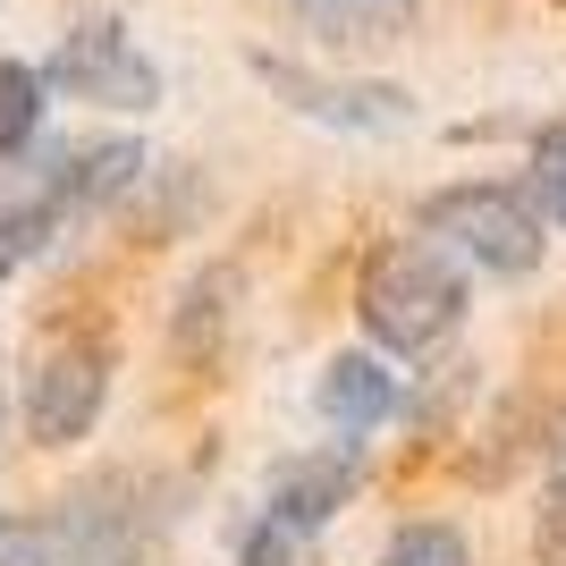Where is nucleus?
I'll return each instance as SVG.
<instances>
[{
    "instance_id": "obj_13",
    "label": "nucleus",
    "mask_w": 566,
    "mask_h": 566,
    "mask_svg": "<svg viewBox=\"0 0 566 566\" xmlns=\"http://www.w3.org/2000/svg\"><path fill=\"white\" fill-rule=\"evenodd\" d=\"M533 558H542V566H566V465L549 473V491H542V516H533Z\"/></svg>"
},
{
    "instance_id": "obj_15",
    "label": "nucleus",
    "mask_w": 566,
    "mask_h": 566,
    "mask_svg": "<svg viewBox=\"0 0 566 566\" xmlns=\"http://www.w3.org/2000/svg\"><path fill=\"white\" fill-rule=\"evenodd\" d=\"M0 423H9V398H0Z\"/></svg>"
},
{
    "instance_id": "obj_9",
    "label": "nucleus",
    "mask_w": 566,
    "mask_h": 566,
    "mask_svg": "<svg viewBox=\"0 0 566 566\" xmlns=\"http://www.w3.org/2000/svg\"><path fill=\"white\" fill-rule=\"evenodd\" d=\"M271 9L322 51H373V43H398L423 0H271Z\"/></svg>"
},
{
    "instance_id": "obj_7",
    "label": "nucleus",
    "mask_w": 566,
    "mask_h": 566,
    "mask_svg": "<svg viewBox=\"0 0 566 566\" xmlns=\"http://www.w3.org/2000/svg\"><path fill=\"white\" fill-rule=\"evenodd\" d=\"M254 76L287 102V111L322 118V127H347V136H389V127H406V118H415V102H406L398 85H347V76H313V69H296V60H271V51H254Z\"/></svg>"
},
{
    "instance_id": "obj_6",
    "label": "nucleus",
    "mask_w": 566,
    "mask_h": 566,
    "mask_svg": "<svg viewBox=\"0 0 566 566\" xmlns=\"http://www.w3.org/2000/svg\"><path fill=\"white\" fill-rule=\"evenodd\" d=\"M102 406H111V338L69 331L25 364V431H34V449H76L102 423Z\"/></svg>"
},
{
    "instance_id": "obj_5",
    "label": "nucleus",
    "mask_w": 566,
    "mask_h": 566,
    "mask_svg": "<svg viewBox=\"0 0 566 566\" xmlns=\"http://www.w3.org/2000/svg\"><path fill=\"white\" fill-rule=\"evenodd\" d=\"M34 566H144V507L127 473L76 482L43 524H34Z\"/></svg>"
},
{
    "instance_id": "obj_12",
    "label": "nucleus",
    "mask_w": 566,
    "mask_h": 566,
    "mask_svg": "<svg viewBox=\"0 0 566 566\" xmlns=\"http://www.w3.org/2000/svg\"><path fill=\"white\" fill-rule=\"evenodd\" d=\"M533 203H542V220L566 229V111L533 136Z\"/></svg>"
},
{
    "instance_id": "obj_4",
    "label": "nucleus",
    "mask_w": 566,
    "mask_h": 566,
    "mask_svg": "<svg viewBox=\"0 0 566 566\" xmlns=\"http://www.w3.org/2000/svg\"><path fill=\"white\" fill-rule=\"evenodd\" d=\"M43 76H51V94L94 102V111H153V102H161V69L144 60V43L111 9L76 18L69 34H60V51L43 60Z\"/></svg>"
},
{
    "instance_id": "obj_2",
    "label": "nucleus",
    "mask_w": 566,
    "mask_h": 566,
    "mask_svg": "<svg viewBox=\"0 0 566 566\" xmlns=\"http://www.w3.org/2000/svg\"><path fill=\"white\" fill-rule=\"evenodd\" d=\"M355 449H364V440H338V449H322V457H287V465L271 473V491H262L237 558L245 566H305L313 542L331 533V516L355 499V482H364V457Z\"/></svg>"
},
{
    "instance_id": "obj_8",
    "label": "nucleus",
    "mask_w": 566,
    "mask_h": 566,
    "mask_svg": "<svg viewBox=\"0 0 566 566\" xmlns=\"http://www.w3.org/2000/svg\"><path fill=\"white\" fill-rule=\"evenodd\" d=\"M313 406H322V423L338 431V440H373L389 415H398V373L380 364V355H331V373H322V389H313Z\"/></svg>"
},
{
    "instance_id": "obj_11",
    "label": "nucleus",
    "mask_w": 566,
    "mask_h": 566,
    "mask_svg": "<svg viewBox=\"0 0 566 566\" xmlns=\"http://www.w3.org/2000/svg\"><path fill=\"white\" fill-rule=\"evenodd\" d=\"M380 566H473V549L457 524H406L398 542L380 549Z\"/></svg>"
},
{
    "instance_id": "obj_1",
    "label": "nucleus",
    "mask_w": 566,
    "mask_h": 566,
    "mask_svg": "<svg viewBox=\"0 0 566 566\" xmlns=\"http://www.w3.org/2000/svg\"><path fill=\"white\" fill-rule=\"evenodd\" d=\"M465 271L440 237H398V245H380L364 262V331L380 338L389 355H431L449 347L457 322H465Z\"/></svg>"
},
{
    "instance_id": "obj_10",
    "label": "nucleus",
    "mask_w": 566,
    "mask_h": 566,
    "mask_svg": "<svg viewBox=\"0 0 566 566\" xmlns=\"http://www.w3.org/2000/svg\"><path fill=\"white\" fill-rule=\"evenodd\" d=\"M43 94H51L43 69L0 60V161H18L25 144H34V127H43Z\"/></svg>"
},
{
    "instance_id": "obj_3",
    "label": "nucleus",
    "mask_w": 566,
    "mask_h": 566,
    "mask_svg": "<svg viewBox=\"0 0 566 566\" xmlns=\"http://www.w3.org/2000/svg\"><path fill=\"white\" fill-rule=\"evenodd\" d=\"M415 229L440 237L449 254H465L491 280H524L542 262V203H524L516 187H482V178L473 187H440Z\"/></svg>"
},
{
    "instance_id": "obj_14",
    "label": "nucleus",
    "mask_w": 566,
    "mask_h": 566,
    "mask_svg": "<svg viewBox=\"0 0 566 566\" xmlns=\"http://www.w3.org/2000/svg\"><path fill=\"white\" fill-rule=\"evenodd\" d=\"M0 566H34V524L0 516Z\"/></svg>"
}]
</instances>
